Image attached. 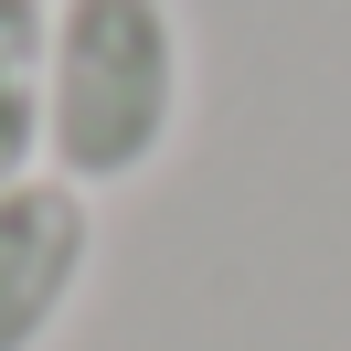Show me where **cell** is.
<instances>
[{
	"mask_svg": "<svg viewBox=\"0 0 351 351\" xmlns=\"http://www.w3.org/2000/svg\"><path fill=\"white\" fill-rule=\"evenodd\" d=\"M96 266V192L32 171L0 192V351H43Z\"/></svg>",
	"mask_w": 351,
	"mask_h": 351,
	"instance_id": "2",
	"label": "cell"
},
{
	"mask_svg": "<svg viewBox=\"0 0 351 351\" xmlns=\"http://www.w3.org/2000/svg\"><path fill=\"white\" fill-rule=\"evenodd\" d=\"M43 53L53 0H0V192L43 171Z\"/></svg>",
	"mask_w": 351,
	"mask_h": 351,
	"instance_id": "3",
	"label": "cell"
},
{
	"mask_svg": "<svg viewBox=\"0 0 351 351\" xmlns=\"http://www.w3.org/2000/svg\"><path fill=\"white\" fill-rule=\"evenodd\" d=\"M192 107L181 0H53L43 53V171L75 192H128L171 160Z\"/></svg>",
	"mask_w": 351,
	"mask_h": 351,
	"instance_id": "1",
	"label": "cell"
}]
</instances>
